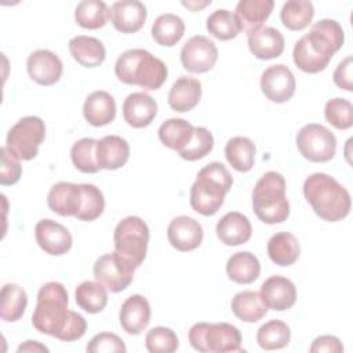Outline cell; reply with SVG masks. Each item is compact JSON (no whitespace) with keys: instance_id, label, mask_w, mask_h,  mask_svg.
<instances>
[{"instance_id":"f6af8a7d","label":"cell","mask_w":353,"mask_h":353,"mask_svg":"<svg viewBox=\"0 0 353 353\" xmlns=\"http://www.w3.org/2000/svg\"><path fill=\"white\" fill-rule=\"evenodd\" d=\"M325 120L338 130H347L353 125V106L345 98H332L324 108Z\"/></svg>"},{"instance_id":"9a60e30c","label":"cell","mask_w":353,"mask_h":353,"mask_svg":"<svg viewBox=\"0 0 353 353\" xmlns=\"http://www.w3.org/2000/svg\"><path fill=\"white\" fill-rule=\"evenodd\" d=\"M34 237L39 247L50 255L66 254L73 244L70 232L52 219H41L34 226Z\"/></svg>"},{"instance_id":"d6a6232c","label":"cell","mask_w":353,"mask_h":353,"mask_svg":"<svg viewBox=\"0 0 353 353\" xmlns=\"http://www.w3.org/2000/svg\"><path fill=\"white\" fill-rule=\"evenodd\" d=\"M157 132L159 139L164 146L179 152L190 142L194 132V127L185 119L172 117L165 120L159 127Z\"/></svg>"},{"instance_id":"5b68a950","label":"cell","mask_w":353,"mask_h":353,"mask_svg":"<svg viewBox=\"0 0 353 353\" xmlns=\"http://www.w3.org/2000/svg\"><path fill=\"white\" fill-rule=\"evenodd\" d=\"M232 183L233 178L222 163L212 161L204 165L190 188L189 201L192 208L204 216L216 214Z\"/></svg>"},{"instance_id":"f35d334b","label":"cell","mask_w":353,"mask_h":353,"mask_svg":"<svg viewBox=\"0 0 353 353\" xmlns=\"http://www.w3.org/2000/svg\"><path fill=\"white\" fill-rule=\"evenodd\" d=\"M291 330L290 327L277 319L269 320L259 327L256 332V342L263 350L283 349L290 343Z\"/></svg>"},{"instance_id":"d590c367","label":"cell","mask_w":353,"mask_h":353,"mask_svg":"<svg viewBox=\"0 0 353 353\" xmlns=\"http://www.w3.org/2000/svg\"><path fill=\"white\" fill-rule=\"evenodd\" d=\"M74 299L80 309L95 314L102 312L108 303V290L98 281H83L76 287Z\"/></svg>"},{"instance_id":"bcb514c9","label":"cell","mask_w":353,"mask_h":353,"mask_svg":"<svg viewBox=\"0 0 353 353\" xmlns=\"http://www.w3.org/2000/svg\"><path fill=\"white\" fill-rule=\"evenodd\" d=\"M85 350L88 353H125L123 339L112 332H101L91 338Z\"/></svg>"},{"instance_id":"8992f818","label":"cell","mask_w":353,"mask_h":353,"mask_svg":"<svg viewBox=\"0 0 353 353\" xmlns=\"http://www.w3.org/2000/svg\"><path fill=\"white\" fill-rule=\"evenodd\" d=\"M285 179L280 172H265L252 190V210L259 221L268 225L281 223L290 215V201L285 196Z\"/></svg>"},{"instance_id":"cb8c5ba5","label":"cell","mask_w":353,"mask_h":353,"mask_svg":"<svg viewBox=\"0 0 353 353\" xmlns=\"http://www.w3.org/2000/svg\"><path fill=\"white\" fill-rule=\"evenodd\" d=\"M83 116L88 124L103 127L110 124L116 117L114 98L102 90L91 92L83 105Z\"/></svg>"},{"instance_id":"7402d4cb","label":"cell","mask_w":353,"mask_h":353,"mask_svg":"<svg viewBox=\"0 0 353 353\" xmlns=\"http://www.w3.org/2000/svg\"><path fill=\"white\" fill-rule=\"evenodd\" d=\"M274 7L273 0H240L234 10V18L240 30L250 34L262 28Z\"/></svg>"},{"instance_id":"277c9868","label":"cell","mask_w":353,"mask_h":353,"mask_svg":"<svg viewBox=\"0 0 353 353\" xmlns=\"http://www.w3.org/2000/svg\"><path fill=\"white\" fill-rule=\"evenodd\" d=\"M117 79L143 90H159L167 80L165 63L143 48H131L119 55L114 63Z\"/></svg>"},{"instance_id":"6da1fadb","label":"cell","mask_w":353,"mask_h":353,"mask_svg":"<svg viewBox=\"0 0 353 353\" xmlns=\"http://www.w3.org/2000/svg\"><path fill=\"white\" fill-rule=\"evenodd\" d=\"M68 291L58 281H48L37 292L32 325L36 331L63 342L80 339L87 330L85 319L68 309Z\"/></svg>"},{"instance_id":"e575fe53","label":"cell","mask_w":353,"mask_h":353,"mask_svg":"<svg viewBox=\"0 0 353 353\" xmlns=\"http://www.w3.org/2000/svg\"><path fill=\"white\" fill-rule=\"evenodd\" d=\"M185 33V23L181 17L165 12L159 15L152 25L153 40L163 47H174Z\"/></svg>"},{"instance_id":"b9f144b4","label":"cell","mask_w":353,"mask_h":353,"mask_svg":"<svg viewBox=\"0 0 353 353\" xmlns=\"http://www.w3.org/2000/svg\"><path fill=\"white\" fill-rule=\"evenodd\" d=\"M95 145L97 139L94 138H81L72 145V163L80 172L95 174L99 171L95 157Z\"/></svg>"},{"instance_id":"4316f807","label":"cell","mask_w":353,"mask_h":353,"mask_svg":"<svg viewBox=\"0 0 353 353\" xmlns=\"http://www.w3.org/2000/svg\"><path fill=\"white\" fill-rule=\"evenodd\" d=\"M201 98V83L190 76L176 79L168 92V105L172 110L185 113L192 110Z\"/></svg>"},{"instance_id":"52a82bcc","label":"cell","mask_w":353,"mask_h":353,"mask_svg":"<svg viewBox=\"0 0 353 353\" xmlns=\"http://www.w3.org/2000/svg\"><path fill=\"white\" fill-rule=\"evenodd\" d=\"M193 349L208 353L244 352L241 347V332L229 323H196L188 334Z\"/></svg>"},{"instance_id":"30bf717a","label":"cell","mask_w":353,"mask_h":353,"mask_svg":"<svg viewBox=\"0 0 353 353\" xmlns=\"http://www.w3.org/2000/svg\"><path fill=\"white\" fill-rule=\"evenodd\" d=\"M296 148L306 160L312 163H325L335 156L336 138L327 127L310 123L298 131Z\"/></svg>"},{"instance_id":"83f0119b","label":"cell","mask_w":353,"mask_h":353,"mask_svg":"<svg viewBox=\"0 0 353 353\" xmlns=\"http://www.w3.org/2000/svg\"><path fill=\"white\" fill-rule=\"evenodd\" d=\"M68 46L73 59L84 68L99 66L106 58L105 46L97 37L80 34L70 39Z\"/></svg>"},{"instance_id":"7bdbcfd3","label":"cell","mask_w":353,"mask_h":353,"mask_svg":"<svg viewBox=\"0 0 353 353\" xmlns=\"http://www.w3.org/2000/svg\"><path fill=\"white\" fill-rule=\"evenodd\" d=\"M214 148V137L205 127H194L190 142L178 153L183 160L196 161L205 157Z\"/></svg>"},{"instance_id":"681fc988","label":"cell","mask_w":353,"mask_h":353,"mask_svg":"<svg viewBox=\"0 0 353 353\" xmlns=\"http://www.w3.org/2000/svg\"><path fill=\"white\" fill-rule=\"evenodd\" d=\"M310 353H342L343 352V345L339 341V338L334 335H321L317 336L312 346H310Z\"/></svg>"},{"instance_id":"9c48e42d","label":"cell","mask_w":353,"mask_h":353,"mask_svg":"<svg viewBox=\"0 0 353 353\" xmlns=\"http://www.w3.org/2000/svg\"><path fill=\"white\" fill-rule=\"evenodd\" d=\"M46 138V124L37 116L19 119L7 134L6 146L19 160H33L39 153V146Z\"/></svg>"},{"instance_id":"5bb4252c","label":"cell","mask_w":353,"mask_h":353,"mask_svg":"<svg viewBox=\"0 0 353 353\" xmlns=\"http://www.w3.org/2000/svg\"><path fill=\"white\" fill-rule=\"evenodd\" d=\"M26 69L29 77L34 83L40 85H52L61 79L63 65L55 52L47 48H40L28 57Z\"/></svg>"},{"instance_id":"ab89813d","label":"cell","mask_w":353,"mask_h":353,"mask_svg":"<svg viewBox=\"0 0 353 353\" xmlns=\"http://www.w3.org/2000/svg\"><path fill=\"white\" fill-rule=\"evenodd\" d=\"M80 207L74 218L91 222L99 218L105 210V197L99 188L91 183H80Z\"/></svg>"},{"instance_id":"4dcf8cb0","label":"cell","mask_w":353,"mask_h":353,"mask_svg":"<svg viewBox=\"0 0 353 353\" xmlns=\"http://www.w3.org/2000/svg\"><path fill=\"white\" fill-rule=\"evenodd\" d=\"M230 307L233 314L245 323H256L268 313V306L261 294L252 290L237 292L232 299Z\"/></svg>"},{"instance_id":"e0dca14e","label":"cell","mask_w":353,"mask_h":353,"mask_svg":"<svg viewBox=\"0 0 353 353\" xmlns=\"http://www.w3.org/2000/svg\"><path fill=\"white\" fill-rule=\"evenodd\" d=\"M261 296L268 309L284 312L296 302L295 284L284 276H270L261 285Z\"/></svg>"},{"instance_id":"ee69618b","label":"cell","mask_w":353,"mask_h":353,"mask_svg":"<svg viewBox=\"0 0 353 353\" xmlns=\"http://www.w3.org/2000/svg\"><path fill=\"white\" fill-rule=\"evenodd\" d=\"M145 346L150 353H172L178 349L176 334L168 327H153L145 336Z\"/></svg>"},{"instance_id":"816d5d0a","label":"cell","mask_w":353,"mask_h":353,"mask_svg":"<svg viewBox=\"0 0 353 353\" xmlns=\"http://www.w3.org/2000/svg\"><path fill=\"white\" fill-rule=\"evenodd\" d=\"M211 4V0H205V1H196V0H192V1H182V6L188 7L189 10L192 11H199L207 6Z\"/></svg>"},{"instance_id":"7c38bea8","label":"cell","mask_w":353,"mask_h":353,"mask_svg":"<svg viewBox=\"0 0 353 353\" xmlns=\"http://www.w3.org/2000/svg\"><path fill=\"white\" fill-rule=\"evenodd\" d=\"M218 59V48L203 34L192 36L181 48V63L190 73L211 70Z\"/></svg>"},{"instance_id":"3957f363","label":"cell","mask_w":353,"mask_h":353,"mask_svg":"<svg viewBox=\"0 0 353 353\" xmlns=\"http://www.w3.org/2000/svg\"><path fill=\"white\" fill-rule=\"evenodd\" d=\"M303 196L317 216L327 222L346 218L352 208L350 193L335 178L314 172L303 182Z\"/></svg>"},{"instance_id":"d6986e66","label":"cell","mask_w":353,"mask_h":353,"mask_svg":"<svg viewBox=\"0 0 353 353\" xmlns=\"http://www.w3.org/2000/svg\"><path fill=\"white\" fill-rule=\"evenodd\" d=\"M121 328L130 335H139L150 321V305L141 294L128 296L119 312Z\"/></svg>"},{"instance_id":"c3c4849f","label":"cell","mask_w":353,"mask_h":353,"mask_svg":"<svg viewBox=\"0 0 353 353\" xmlns=\"http://www.w3.org/2000/svg\"><path fill=\"white\" fill-rule=\"evenodd\" d=\"M352 68H353V58L349 55L343 61H341L334 70V83L345 91L353 90V80H352Z\"/></svg>"},{"instance_id":"ac0fdd59","label":"cell","mask_w":353,"mask_h":353,"mask_svg":"<svg viewBox=\"0 0 353 353\" xmlns=\"http://www.w3.org/2000/svg\"><path fill=\"white\" fill-rule=\"evenodd\" d=\"M146 17L145 4L137 0L114 1L109 10V19L114 29L127 34L138 32L145 25Z\"/></svg>"},{"instance_id":"603a6c76","label":"cell","mask_w":353,"mask_h":353,"mask_svg":"<svg viewBox=\"0 0 353 353\" xmlns=\"http://www.w3.org/2000/svg\"><path fill=\"white\" fill-rule=\"evenodd\" d=\"M216 236L225 245H240L247 243L252 234L251 222L237 211L225 214L216 223Z\"/></svg>"},{"instance_id":"7dc6e473","label":"cell","mask_w":353,"mask_h":353,"mask_svg":"<svg viewBox=\"0 0 353 353\" xmlns=\"http://www.w3.org/2000/svg\"><path fill=\"white\" fill-rule=\"evenodd\" d=\"M1 153V167H0V183L3 186L14 185L19 181L22 174V167L19 163V159L7 149V146H3L0 149Z\"/></svg>"},{"instance_id":"7a4b0ae2","label":"cell","mask_w":353,"mask_h":353,"mask_svg":"<svg viewBox=\"0 0 353 353\" xmlns=\"http://www.w3.org/2000/svg\"><path fill=\"white\" fill-rule=\"evenodd\" d=\"M345 33L335 19H320L294 46L292 59L306 73L324 70L334 54L343 46Z\"/></svg>"},{"instance_id":"f907efd6","label":"cell","mask_w":353,"mask_h":353,"mask_svg":"<svg viewBox=\"0 0 353 353\" xmlns=\"http://www.w3.org/2000/svg\"><path fill=\"white\" fill-rule=\"evenodd\" d=\"M18 352H48V347L37 341H26L18 346Z\"/></svg>"},{"instance_id":"74e56055","label":"cell","mask_w":353,"mask_h":353,"mask_svg":"<svg viewBox=\"0 0 353 353\" xmlns=\"http://www.w3.org/2000/svg\"><path fill=\"white\" fill-rule=\"evenodd\" d=\"M314 7L309 0H290L280 11L283 25L290 30H302L312 22Z\"/></svg>"},{"instance_id":"ffe728a7","label":"cell","mask_w":353,"mask_h":353,"mask_svg":"<svg viewBox=\"0 0 353 353\" xmlns=\"http://www.w3.org/2000/svg\"><path fill=\"white\" fill-rule=\"evenodd\" d=\"M95 157L99 170H119L130 157V145L119 135H106L97 141Z\"/></svg>"},{"instance_id":"60d3db41","label":"cell","mask_w":353,"mask_h":353,"mask_svg":"<svg viewBox=\"0 0 353 353\" xmlns=\"http://www.w3.org/2000/svg\"><path fill=\"white\" fill-rule=\"evenodd\" d=\"M205 26L210 34H212L215 39L221 41L232 40L241 32L234 18V14L225 8L215 10L212 14H210Z\"/></svg>"},{"instance_id":"1f68e13d","label":"cell","mask_w":353,"mask_h":353,"mask_svg":"<svg viewBox=\"0 0 353 353\" xmlns=\"http://www.w3.org/2000/svg\"><path fill=\"white\" fill-rule=\"evenodd\" d=\"M28 295L26 291L14 283H7L1 287L0 292V317L4 321H18L26 309Z\"/></svg>"},{"instance_id":"2e32d148","label":"cell","mask_w":353,"mask_h":353,"mask_svg":"<svg viewBox=\"0 0 353 353\" xmlns=\"http://www.w3.org/2000/svg\"><path fill=\"white\" fill-rule=\"evenodd\" d=\"M204 237L201 225L186 215L175 216L167 228L168 243L181 252L193 251L200 247Z\"/></svg>"},{"instance_id":"f1b7e54d","label":"cell","mask_w":353,"mask_h":353,"mask_svg":"<svg viewBox=\"0 0 353 353\" xmlns=\"http://www.w3.org/2000/svg\"><path fill=\"white\" fill-rule=\"evenodd\" d=\"M299 241L290 232H279L268 241V255L279 266L294 265L299 258Z\"/></svg>"},{"instance_id":"8d00e7d4","label":"cell","mask_w":353,"mask_h":353,"mask_svg":"<svg viewBox=\"0 0 353 353\" xmlns=\"http://www.w3.org/2000/svg\"><path fill=\"white\" fill-rule=\"evenodd\" d=\"M74 19L84 29H99L109 19V7L101 0H83L74 10Z\"/></svg>"},{"instance_id":"44dd1931","label":"cell","mask_w":353,"mask_h":353,"mask_svg":"<svg viewBox=\"0 0 353 353\" xmlns=\"http://www.w3.org/2000/svg\"><path fill=\"white\" fill-rule=\"evenodd\" d=\"M157 102L146 92H132L123 103V117L134 128L148 127L157 114Z\"/></svg>"},{"instance_id":"836d02e7","label":"cell","mask_w":353,"mask_h":353,"mask_svg":"<svg viewBox=\"0 0 353 353\" xmlns=\"http://www.w3.org/2000/svg\"><path fill=\"white\" fill-rule=\"evenodd\" d=\"M255 143L247 137H233L225 146L228 163L239 172H248L255 161Z\"/></svg>"},{"instance_id":"4fadbf2b","label":"cell","mask_w":353,"mask_h":353,"mask_svg":"<svg viewBox=\"0 0 353 353\" xmlns=\"http://www.w3.org/2000/svg\"><path fill=\"white\" fill-rule=\"evenodd\" d=\"M296 83L291 69L283 63L266 68L261 76V90L263 95L276 103H284L295 94Z\"/></svg>"},{"instance_id":"8fae6325","label":"cell","mask_w":353,"mask_h":353,"mask_svg":"<svg viewBox=\"0 0 353 353\" xmlns=\"http://www.w3.org/2000/svg\"><path fill=\"white\" fill-rule=\"evenodd\" d=\"M135 268L125 262L116 251L99 256L92 268L94 277L110 292L124 291L134 279Z\"/></svg>"},{"instance_id":"ba28073f","label":"cell","mask_w":353,"mask_h":353,"mask_svg":"<svg viewBox=\"0 0 353 353\" xmlns=\"http://www.w3.org/2000/svg\"><path fill=\"white\" fill-rule=\"evenodd\" d=\"M113 241L114 251L137 269L141 266L148 252L149 228L139 216H125L114 228Z\"/></svg>"},{"instance_id":"f546056e","label":"cell","mask_w":353,"mask_h":353,"mask_svg":"<svg viewBox=\"0 0 353 353\" xmlns=\"http://www.w3.org/2000/svg\"><path fill=\"white\" fill-rule=\"evenodd\" d=\"M259 273L261 263L250 251H239L226 262V274L237 284H251L259 277Z\"/></svg>"},{"instance_id":"484cf974","label":"cell","mask_w":353,"mask_h":353,"mask_svg":"<svg viewBox=\"0 0 353 353\" xmlns=\"http://www.w3.org/2000/svg\"><path fill=\"white\" fill-rule=\"evenodd\" d=\"M248 48L258 59H273L284 51V37L276 28L262 26L248 34Z\"/></svg>"},{"instance_id":"d4e9b609","label":"cell","mask_w":353,"mask_h":353,"mask_svg":"<svg viewBox=\"0 0 353 353\" xmlns=\"http://www.w3.org/2000/svg\"><path fill=\"white\" fill-rule=\"evenodd\" d=\"M80 183L58 182L51 186L47 205L61 216H76L80 207Z\"/></svg>"}]
</instances>
